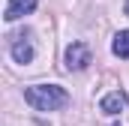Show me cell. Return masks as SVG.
I'll use <instances>...</instances> for the list:
<instances>
[{
  "label": "cell",
  "mask_w": 129,
  "mask_h": 126,
  "mask_svg": "<svg viewBox=\"0 0 129 126\" xmlns=\"http://www.w3.org/2000/svg\"><path fill=\"white\" fill-rule=\"evenodd\" d=\"M111 51H114L117 57L129 60V30H120L117 36H114V42H111Z\"/></svg>",
  "instance_id": "cell-6"
},
{
  "label": "cell",
  "mask_w": 129,
  "mask_h": 126,
  "mask_svg": "<svg viewBox=\"0 0 129 126\" xmlns=\"http://www.w3.org/2000/svg\"><path fill=\"white\" fill-rule=\"evenodd\" d=\"M123 12H126V15H129V0H126V6H123Z\"/></svg>",
  "instance_id": "cell-7"
},
{
  "label": "cell",
  "mask_w": 129,
  "mask_h": 126,
  "mask_svg": "<svg viewBox=\"0 0 129 126\" xmlns=\"http://www.w3.org/2000/svg\"><path fill=\"white\" fill-rule=\"evenodd\" d=\"M99 108H102V114H108V117H114V114H120V111H126V96L120 93V90H111L108 96H102V102H99Z\"/></svg>",
  "instance_id": "cell-5"
},
{
  "label": "cell",
  "mask_w": 129,
  "mask_h": 126,
  "mask_svg": "<svg viewBox=\"0 0 129 126\" xmlns=\"http://www.w3.org/2000/svg\"><path fill=\"white\" fill-rule=\"evenodd\" d=\"M87 63H90V48L84 42H72L66 48V69L69 72H81Z\"/></svg>",
  "instance_id": "cell-3"
},
{
  "label": "cell",
  "mask_w": 129,
  "mask_h": 126,
  "mask_svg": "<svg viewBox=\"0 0 129 126\" xmlns=\"http://www.w3.org/2000/svg\"><path fill=\"white\" fill-rule=\"evenodd\" d=\"M9 51H12L15 63H30L33 60V39H30V33L27 30L12 33L9 36Z\"/></svg>",
  "instance_id": "cell-2"
},
{
  "label": "cell",
  "mask_w": 129,
  "mask_h": 126,
  "mask_svg": "<svg viewBox=\"0 0 129 126\" xmlns=\"http://www.w3.org/2000/svg\"><path fill=\"white\" fill-rule=\"evenodd\" d=\"M33 9H36V0H6L3 18H6V21H18L21 15H30Z\"/></svg>",
  "instance_id": "cell-4"
},
{
  "label": "cell",
  "mask_w": 129,
  "mask_h": 126,
  "mask_svg": "<svg viewBox=\"0 0 129 126\" xmlns=\"http://www.w3.org/2000/svg\"><path fill=\"white\" fill-rule=\"evenodd\" d=\"M24 102L36 111H57V108L69 105V93L60 84H33L24 90Z\"/></svg>",
  "instance_id": "cell-1"
}]
</instances>
